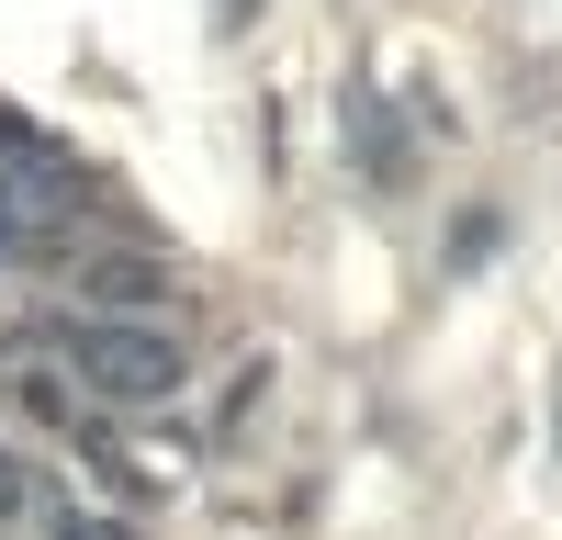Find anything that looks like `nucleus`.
Listing matches in <instances>:
<instances>
[{
  "mask_svg": "<svg viewBox=\"0 0 562 540\" xmlns=\"http://www.w3.org/2000/svg\"><path fill=\"white\" fill-rule=\"evenodd\" d=\"M57 349H68L79 394H102V405H169V394H180V338H169V327L68 315V327H57Z\"/></svg>",
  "mask_w": 562,
  "mask_h": 540,
  "instance_id": "f257e3e1",
  "label": "nucleus"
},
{
  "mask_svg": "<svg viewBox=\"0 0 562 540\" xmlns=\"http://www.w3.org/2000/svg\"><path fill=\"white\" fill-rule=\"evenodd\" d=\"M102 293H113V304H158V293H169V270H147V259H113V270H102Z\"/></svg>",
  "mask_w": 562,
  "mask_h": 540,
  "instance_id": "f03ea898",
  "label": "nucleus"
},
{
  "mask_svg": "<svg viewBox=\"0 0 562 540\" xmlns=\"http://www.w3.org/2000/svg\"><path fill=\"white\" fill-rule=\"evenodd\" d=\"M23 214H34V192H23V180H0V259L23 248Z\"/></svg>",
  "mask_w": 562,
  "mask_h": 540,
  "instance_id": "7ed1b4c3",
  "label": "nucleus"
},
{
  "mask_svg": "<svg viewBox=\"0 0 562 540\" xmlns=\"http://www.w3.org/2000/svg\"><path fill=\"white\" fill-rule=\"evenodd\" d=\"M12 507H23V484H12V462H0V518H12Z\"/></svg>",
  "mask_w": 562,
  "mask_h": 540,
  "instance_id": "20e7f679",
  "label": "nucleus"
},
{
  "mask_svg": "<svg viewBox=\"0 0 562 540\" xmlns=\"http://www.w3.org/2000/svg\"><path fill=\"white\" fill-rule=\"evenodd\" d=\"M57 540H113V529H79V518H68V529H57Z\"/></svg>",
  "mask_w": 562,
  "mask_h": 540,
  "instance_id": "39448f33",
  "label": "nucleus"
}]
</instances>
